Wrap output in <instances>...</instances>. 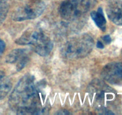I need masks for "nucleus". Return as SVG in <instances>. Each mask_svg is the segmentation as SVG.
<instances>
[{"label": "nucleus", "instance_id": "1", "mask_svg": "<svg viewBox=\"0 0 122 115\" xmlns=\"http://www.w3.org/2000/svg\"><path fill=\"white\" fill-rule=\"evenodd\" d=\"M42 84L35 82L34 76L24 75L10 94L8 104L11 110L19 115H40L46 113L45 96Z\"/></svg>", "mask_w": 122, "mask_h": 115}, {"label": "nucleus", "instance_id": "2", "mask_svg": "<svg viewBox=\"0 0 122 115\" xmlns=\"http://www.w3.org/2000/svg\"><path fill=\"white\" fill-rule=\"evenodd\" d=\"M91 101L98 111L104 114H114L107 107V104L114 99V91L103 81L99 79L92 80L88 87Z\"/></svg>", "mask_w": 122, "mask_h": 115}, {"label": "nucleus", "instance_id": "3", "mask_svg": "<svg viewBox=\"0 0 122 115\" xmlns=\"http://www.w3.org/2000/svg\"><path fill=\"white\" fill-rule=\"evenodd\" d=\"M15 43L19 45L29 46L35 52L41 56H48L53 48L52 41L40 29L27 30L15 40Z\"/></svg>", "mask_w": 122, "mask_h": 115}, {"label": "nucleus", "instance_id": "4", "mask_svg": "<svg viewBox=\"0 0 122 115\" xmlns=\"http://www.w3.org/2000/svg\"><path fill=\"white\" fill-rule=\"evenodd\" d=\"M94 40L89 34H83L70 38L62 47L61 53L69 59L83 58L92 50Z\"/></svg>", "mask_w": 122, "mask_h": 115}, {"label": "nucleus", "instance_id": "5", "mask_svg": "<svg viewBox=\"0 0 122 115\" xmlns=\"http://www.w3.org/2000/svg\"><path fill=\"white\" fill-rule=\"evenodd\" d=\"M96 4V0H65L60 4L59 13L61 18L73 22L87 14Z\"/></svg>", "mask_w": 122, "mask_h": 115}, {"label": "nucleus", "instance_id": "6", "mask_svg": "<svg viewBox=\"0 0 122 115\" xmlns=\"http://www.w3.org/2000/svg\"><path fill=\"white\" fill-rule=\"evenodd\" d=\"M45 8L46 5L42 0H30L15 10L12 18L17 22L35 19L42 14Z\"/></svg>", "mask_w": 122, "mask_h": 115}, {"label": "nucleus", "instance_id": "7", "mask_svg": "<svg viewBox=\"0 0 122 115\" xmlns=\"http://www.w3.org/2000/svg\"><path fill=\"white\" fill-rule=\"evenodd\" d=\"M101 76L113 85H122V62H111L104 67Z\"/></svg>", "mask_w": 122, "mask_h": 115}, {"label": "nucleus", "instance_id": "8", "mask_svg": "<svg viewBox=\"0 0 122 115\" xmlns=\"http://www.w3.org/2000/svg\"><path fill=\"white\" fill-rule=\"evenodd\" d=\"M28 51L24 49H16L12 50L7 55L5 61L9 63H16V69L20 71L27 65L29 56Z\"/></svg>", "mask_w": 122, "mask_h": 115}, {"label": "nucleus", "instance_id": "9", "mask_svg": "<svg viewBox=\"0 0 122 115\" xmlns=\"http://www.w3.org/2000/svg\"><path fill=\"white\" fill-rule=\"evenodd\" d=\"M108 19L116 25L122 26V1L111 0L106 8Z\"/></svg>", "mask_w": 122, "mask_h": 115}, {"label": "nucleus", "instance_id": "10", "mask_svg": "<svg viewBox=\"0 0 122 115\" xmlns=\"http://www.w3.org/2000/svg\"><path fill=\"white\" fill-rule=\"evenodd\" d=\"M12 87L9 78L2 71H0V100L7 95Z\"/></svg>", "mask_w": 122, "mask_h": 115}, {"label": "nucleus", "instance_id": "11", "mask_svg": "<svg viewBox=\"0 0 122 115\" xmlns=\"http://www.w3.org/2000/svg\"><path fill=\"white\" fill-rule=\"evenodd\" d=\"M91 17L97 26L102 31L106 30V24L107 21L104 15L102 8L100 7L98 8L97 11H92L90 13Z\"/></svg>", "mask_w": 122, "mask_h": 115}, {"label": "nucleus", "instance_id": "12", "mask_svg": "<svg viewBox=\"0 0 122 115\" xmlns=\"http://www.w3.org/2000/svg\"><path fill=\"white\" fill-rule=\"evenodd\" d=\"M8 11V0H0V12Z\"/></svg>", "mask_w": 122, "mask_h": 115}, {"label": "nucleus", "instance_id": "13", "mask_svg": "<svg viewBox=\"0 0 122 115\" xmlns=\"http://www.w3.org/2000/svg\"><path fill=\"white\" fill-rule=\"evenodd\" d=\"M5 49V43L0 38V59H1L3 53L4 52Z\"/></svg>", "mask_w": 122, "mask_h": 115}, {"label": "nucleus", "instance_id": "14", "mask_svg": "<svg viewBox=\"0 0 122 115\" xmlns=\"http://www.w3.org/2000/svg\"><path fill=\"white\" fill-rule=\"evenodd\" d=\"M7 13H8V11L0 12V26L3 23V22L4 21L5 19L6 16H7Z\"/></svg>", "mask_w": 122, "mask_h": 115}, {"label": "nucleus", "instance_id": "15", "mask_svg": "<svg viewBox=\"0 0 122 115\" xmlns=\"http://www.w3.org/2000/svg\"><path fill=\"white\" fill-rule=\"evenodd\" d=\"M102 40L106 44H110L112 42V38L109 35H106L104 36Z\"/></svg>", "mask_w": 122, "mask_h": 115}, {"label": "nucleus", "instance_id": "16", "mask_svg": "<svg viewBox=\"0 0 122 115\" xmlns=\"http://www.w3.org/2000/svg\"><path fill=\"white\" fill-rule=\"evenodd\" d=\"M97 47L99 49H103L104 47V46L102 44V43L100 41H98L97 43Z\"/></svg>", "mask_w": 122, "mask_h": 115}, {"label": "nucleus", "instance_id": "17", "mask_svg": "<svg viewBox=\"0 0 122 115\" xmlns=\"http://www.w3.org/2000/svg\"></svg>", "mask_w": 122, "mask_h": 115}]
</instances>
